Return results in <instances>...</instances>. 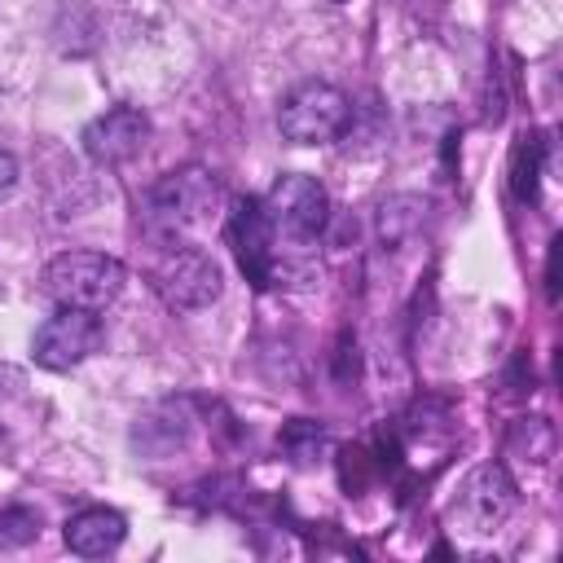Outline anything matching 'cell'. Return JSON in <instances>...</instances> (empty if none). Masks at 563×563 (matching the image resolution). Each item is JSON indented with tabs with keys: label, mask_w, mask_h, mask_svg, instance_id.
<instances>
[{
	"label": "cell",
	"mask_w": 563,
	"mask_h": 563,
	"mask_svg": "<svg viewBox=\"0 0 563 563\" xmlns=\"http://www.w3.org/2000/svg\"><path fill=\"white\" fill-rule=\"evenodd\" d=\"M510 510H515V479L506 475L501 462L475 466V471L457 484L453 506H449L453 523H457L462 532H475V537L497 532V528L510 519Z\"/></svg>",
	"instance_id": "cell-5"
},
{
	"label": "cell",
	"mask_w": 563,
	"mask_h": 563,
	"mask_svg": "<svg viewBox=\"0 0 563 563\" xmlns=\"http://www.w3.org/2000/svg\"><path fill=\"white\" fill-rule=\"evenodd\" d=\"M537 150H541V141L537 136H523L519 145H515V163H510V185H515V194L528 202V198H537Z\"/></svg>",
	"instance_id": "cell-12"
},
{
	"label": "cell",
	"mask_w": 563,
	"mask_h": 563,
	"mask_svg": "<svg viewBox=\"0 0 563 563\" xmlns=\"http://www.w3.org/2000/svg\"><path fill=\"white\" fill-rule=\"evenodd\" d=\"M347 119H352L347 97H343L334 84H325V79H303V84H295V88L282 97V106H277V128H282V136L295 141V145H325V141H334V136H343Z\"/></svg>",
	"instance_id": "cell-2"
},
{
	"label": "cell",
	"mask_w": 563,
	"mask_h": 563,
	"mask_svg": "<svg viewBox=\"0 0 563 563\" xmlns=\"http://www.w3.org/2000/svg\"><path fill=\"white\" fill-rule=\"evenodd\" d=\"M62 537H66L70 554H79V559H101V554H110V550L123 545L128 519H123L119 510H110V506H88V510H79V515L66 519V532H62Z\"/></svg>",
	"instance_id": "cell-9"
},
{
	"label": "cell",
	"mask_w": 563,
	"mask_h": 563,
	"mask_svg": "<svg viewBox=\"0 0 563 563\" xmlns=\"http://www.w3.org/2000/svg\"><path fill=\"white\" fill-rule=\"evenodd\" d=\"M229 242H233V255H238L242 273L255 286H268L273 273H277V255H273V242L277 238H273V224H268L260 198L233 202V211H229Z\"/></svg>",
	"instance_id": "cell-8"
},
{
	"label": "cell",
	"mask_w": 563,
	"mask_h": 563,
	"mask_svg": "<svg viewBox=\"0 0 563 563\" xmlns=\"http://www.w3.org/2000/svg\"><path fill=\"white\" fill-rule=\"evenodd\" d=\"M101 317L92 308H57L40 330H35V343H31V356L35 365L44 369H70L79 361H88L97 347H101Z\"/></svg>",
	"instance_id": "cell-6"
},
{
	"label": "cell",
	"mask_w": 563,
	"mask_h": 563,
	"mask_svg": "<svg viewBox=\"0 0 563 563\" xmlns=\"http://www.w3.org/2000/svg\"><path fill=\"white\" fill-rule=\"evenodd\" d=\"M79 141H84V154H88L92 163L119 167V163H128V158H136V154L145 150V141H150V119H145V110H136V106H114V110L97 114V119L84 128Z\"/></svg>",
	"instance_id": "cell-7"
},
{
	"label": "cell",
	"mask_w": 563,
	"mask_h": 563,
	"mask_svg": "<svg viewBox=\"0 0 563 563\" xmlns=\"http://www.w3.org/2000/svg\"><path fill=\"white\" fill-rule=\"evenodd\" d=\"M260 202H264V216H268V224H273V238L317 242L321 229H325V220H330V198H325V189H321L312 176H303V172L282 176V180L268 189V198H260Z\"/></svg>",
	"instance_id": "cell-4"
},
{
	"label": "cell",
	"mask_w": 563,
	"mask_h": 563,
	"mask_svg": "<svg viewBox=\"0 0 563 563\" xmlns=\"http://www.w3.org/2000/svg\"><path fill=\"white\" fill-rule=\"evenodd\" d=\"M18 185V158L9 150H0V198H9Z\"/></svg>",
	"instance_id": "cell-13"
},
{
	"label": "cell",
	"mask_w": 563,
	"mask_h": 563,
	"mask_svg": "<svg viewBox=\"0 0 563 563\" xmlns=\"http://www.w3.org/2000/svg\"><path fill=\"white\" fill-rule=\"evenodd\" d=\"M123 264L114 255L101 251H66L57 260L44 264L40 290L57 303V308H92L101 312L110 299H119L123 290Z\"/></svg>",
	"instance_id": "cell-1"
},
{
	"label": "cell",
	"mask_w": 563,
	"mask_h": 563,
	"mask_svg": "<svg viewBox=\"0 0 563 563\" xmlns=\"http://www.w3.org/2000/svg\"><path fill=\"white\" fill-rule=\"evenodd\" d=\"M216 202V180L198 167H185V172H172L158 189H154V207L163 220L172 224H185V220H198L207 207Z\"/></svg>",
	"instance_id": "cell-10"
},
{
	"label": "cell",
	"mask_w": 563,
	"mask_h": 563,
	"mask_svg": "<svg viewBox=\"0 0 563 563\" xmlns=\"http://www.w3.org/2000/svg\"><path fill=\"white\" fill-rule=\"evenodd\" d=\"M150 286L158 290V299L172 308V312H198L207 303L220 299V264L198 251V246H172L154 260L150 268Z\"/></svg>",
	"instance_id": "cell-3"
},
{
	"label": "cell",
	"mask_w": 563,
	"mask_h": 563,
	"mask_svg": "<svg viewBox=\"0 0 563 563\" xmlns=\"http://www.w3.org/2000/svg\"><path fill=\"white\" fill-rule=\"evenodd\" d=\"M40 537V510L31 506H4L0 510V550H22Z\"/></svg>",
	"instance_id": "cell-11"
}]
</instances>
